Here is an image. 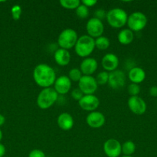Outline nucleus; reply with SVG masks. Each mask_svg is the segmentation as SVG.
<instances>
[{"instance_id": "obj_5", "label": "nucleus", "mask_w": 157, "mask_h": 157, "mask_svg": "<svg viewBox=\"0 0 157 157\" xmlns=\"http://www.w3.org/2000/svg\"><path fill=\"white\" fill-rule=\"evenodd\" d=\"M78 38V34L74 29H66L58 35L57 40L58 46L60 48L69 51V49L75 47Z\"/></svg>"}, {"instance_id": "obj_1", "label": "nucleus", "mask_w": 157, "mask_h": 157, "mask_svg": "<svg viewBox=\"0 0 157 157\" xmlns=\"http://www.w3.org/2000/svg\"><path fill=\"white\" fill-rule=\"evenodd\" d=\"M32 77L35 84L42 88L51 87L56 80L55 70L47 64H39L35 66Z\"/></svg>"}, {"instance_id": "obj_31", "label": "nucleus", "mask_w": 157, "mask_h": 157, "mask_svg": "<svg viewBox=\"0 0 157 157\" xmlns=\"http://www.w3.org/2000/svg\"><path fill=\"white\" fill-rule=\"evenodd\" d=\"M29 157H46L44 152L38 149H35L29 152Z\"/></svg>"}, {"instance_id": "obj_14", "label": "nucleus", "mask_w": 157, "mask_h": 157, "mask_svg": "<svg viewBox=\"0 0 157 157\" xmlns=\"http://www.w3.org/2000/svg\"><path fill=\"white\" fill-rule=\"evenodd\" d=\"M86 124L89 127L93 129H98L103 127L106 123V117L104 114L99 111L90 112L86 117Z\"/></svg>"}, {"instance_id": "obj_30", "label": "nucleus", "mask_w": 157, "mask_h": 157, "mask_svg": "<svg viewBox=\"0 0 157 157\" xmlns=\"http://www.w3.org/2000/svg\"><path fill=\"white\" fill-rule=\"evenodd\" d=\"M71 96H72V98H73L74 100H75V101H77L78 102V101L82 99V98L84 96V94H83V92H82L81 90H80V89L78 87V88L73 89V90L71 91Z\"/></svg>"}, {"instance_id": "obj_20", "label": "nucleus", "mask_w": 157, "mask_h": 157, "mask_svg": "<svg viewBox=\"0 0 157 157\" xmlns=\"http://www.w3.org/2000/svg\"><path fill=\"white\" fill-rule=\"evenodd\" d=\"M119 42L123 45H128L131 44L134 40V32L129 29H122L117 35Z\"/></svg>"}, {"instance_id": "obj_37", "label": "nucleus", "mask_w": 157, "mask_h": 157, "mask_svg": "<svg viewBox=\"0 0 157 157\" xmlns=\"http://www.w3.org/2000/svg\"><path fill=\"white\" fill-rule=\"evenodd\" d=\"M123 157H132V156H123Z\"/></svg>"}, {"instance_id": "obj_22", "label": "nucleus", "mask_w": 157, "mask_h": 157, "mask_svg": "<svg viewBox=\"0 0 157 157\" xmlns=\"http://www.w3.org/2000/svg\"><path fill=\"white\" fill-rule=\"evenodd\" d=\"M135 151V144L132 140H127L122 145V153L124 156H132Z\"/></svg>"}, {"instance_id": "obj_6", "label": "nucleus", "mask_w": 157, "mask_h": 157, "mask_svg": "<svg viewBox=\"0 0 157 157\" xmlns=\"http://www.w3.org/2000/svg\"><path fill=\"white\" fill-rule=\"evenodd\" d=\"M148 22L147 17L141 12H134L128 16V29L133 32H139L146 26Z\"/></svg>"}, {"instance_id": "obj_10", "label": "nucleus", "mask_w": 157, "mask_h": 157, "mask_svg": "<svg viewBox=\"0 0 157 157\" xmlns=\"http://www.w3.org/2000/svg\"><path fill=\"white\" fill-rule=\"evenodd\" d=\"M103 151L108 157H119L122 153V144L117 140L111 138L105 141Z\"/></svg>"}, {"instance_id": "obj_2", "label": "nucleus", "mask_w": 157, "mask_h": 157, "mask_svg": "<svg viewBox=\"0 0 157 157\" xmlns=\"http://www.w3.org/2000/svg\"><path fill=\"white\" fill-rule=\"evenodd\" d=\"M74 48L78 56L84 58H89L95 48V39L88 35H82L78 37Z\"/></svg>"}, {"instance_id": "obj_11", "label": "nucleus", "mask_w": 157, "mask_h": 157, "mask_svg": "<svg viewBox=\"0 0 157 157\" xmlns=\"http://www.w3.org/2000/svg\"><path fill=\"white\" fill-rule=\"evenodd\" d=\"M127 104L131 112L136 115H143L146 113L147 109L146 103L139 96L130 97L128 100Z\"/></svg>"}, {"instance_id": "obj_16", "label": "nucleus", "mask_w": 157, "mask_h": 157, "mask_svg": "<svg viewBox=\"0 0 157 157\" xmlns=\"http://www.w3.org/2000/svg\"><path fill=\"white\" fill-rule=\"evenodd\" d=\"M98 68V62L93 58H86L82 61L80 64V71L83 75L92 76Z\"/></svg>"}, {"instance_id": "obj_3", "label": "nucleus", "mask_w": 157, "mask_h": 157, "mask_svg": "<svg viewBox=\"0 0 157 157\" xmlns=\"http://www.w3.org/2000/svg\"><path fill=\"white\" fill-rule=\"evenodd\" d=\"M58 98V94L52 87L42 88L37 97V105L42 110H46L57 102Z\"/></svg>"}, {"instance_id": "obj_8", "label": "nucleus", "mask_w": 157, "mask_h": 157, "mask_svg": "<svg viewBox=\"0 0 157 157\" xmlns=\"http://www.w3.org/2000/svg\"><path fill=\"white\" fill-rule=\"evenodd\" d=\"M86 29L87 31L88 35L95 39V38L103 35L105 27L103 21L97 19L93 17V18H89L88 20Z\"/></svg>"}, {"instance_id": "obj_18", "label": "nucleus", "mask_w": 157, "mask_h": 157, "mask_svg": "<svg viewBox=\"0 0 157 157\" xmlns=\"http://www.w3.org/2000/svg\"><path fill=\"white\" fill-rule=\"evenodd\" d=\"M128 78L132 83L139 84L146 79V72L141 67H132L129 71Z\"/></svg>"}, {"instance_id": "obj_32", "label": "nucleus", "mask_w": 157, "mask_h": 157, "mask_svg": "<svg viewBox=\"0 0 157 157\" xmlns=\"http://www.w3.org/2000/svg\"><path fill=\"white\" fill-rule=\"evenodd\" d=\"M82 4L86 6V7H92V6H95V4H97L96 0H83L82 1Z\"/></svg>"}, {"instance_id": "obj_13", "label": "nucleus", "mask_w": 157, "mask_h": 157, "mask_svg": "<svg viewBox=\"0 0 157 157\" xmlns=\"http://www.w3.org/2000/svg\"><path fill=\"white\" fill-rule=\"evenodd\" d=\"M71 87H72V81H70L69 77L62 75L58 78H56V80L54 83L53 88L58 95L63 96L70 91Z\"/></svg>"}, {"instance_id": "obj_21", "label": "nucleus", "mask_w": 157, "mask_h": 157, "mask_svg": "<svg viewBox=\"0 0 157 157\" xmlns=\"http://www.w3.org/2000/svg\"><path fill=\"white\" fill-rule=\"evenodd\" d=\"M95 48H96L97 49H99V50H106V49L109 48V47L110 46V41H109V39L107 37L102 35V36L95 38Z\"/></svg>"}, {"instance_id": "obj_34", "label": "nucleus", "mask_w": 157, "mask_h": 157, "mask_svg": "<svg viewBox=\"0 0 157 157\" xmlns=\"http://www.w3.org/2000/svg\"><path fill=\"white\" fill-rule=\"evenodd\" d=\"M6 147H5L2 144L0 143V157L4 156L5 154H6Z\"/></svg>"}, {"instance_id": "obj_15", "label": "nucleus", "mask_w": 157, "mask_h": 157, "mask_svg": "<svg viewBox=\"0 0 157 157\" xmlns=\"http://www.w3.org/2000/svg\"><path fill=\"white\" fill-rule=\"evenodd\" d=\"M119 60L116 55L113 53H107L103 57L101 61V64L105 71L109 73L117 70Z\"/></svg>"}, {"instance_id": "obj_17", "label": "nucleus", "mask_w": 157, "mask_h": 157, "mask_svg": "<svg viewBox=\"0 0 157 157\" xmlns=\"http://www.w3.org/2000/svg\"><path fill=\"white\" fill-rule=\"evenodd\" d=\"M57 124L61 130L68 131L73 127L74 119L70 113H62L57 118Z\"/></svg>"}, {"instance_id": "obj_7", "label": "nucleus", "mask_w": 157, "mask_h": 157, "mask_svg": "<svg viewBox=\"0 0 157 157\" xmlns=\"http://www.w3.org/2000/svg\"><path fill=\"white\" fill-rule=\"evenodd\" d=\"M78 88L84 95L94 94L98 89V84L94 77L83 75L78 81Z\"/></svg>"}, {"instance_id": "obj_29", "label": "nucleus", "mask_w": 157, "mask_h": 157, "mask_svg": "<svg viewBox=\"0 0 157 157\" xmlns=\"http://www.w3.org/2000/svg\"><path fill=\"white\" fill-rule=\"evenodd\" d=\"M106 15H107V12L103 9H96L94 12V18L101 20V21H103V19H106Z\"/></svg>"}, {"instance_id": "obj_4", "label": "nucleus", "mask_w": 157, "mask_h": 157, "mask_svg": "<svg viewBox=\"0 0 157 157\" xmlns=\"http://www.w3.org/2000/svg\"><path fill=\"white\" fill-rule=\"evenodd\" d=\"M127 12L120 8L112 9L107 12L106 21L114 29H121L127 24Z\"/></svg>"}, {"instance_id": "obj_35", "label": "nucleus", "mask_w": 157, "mask_h": 157, "mask_svg": "<svg viewBox=\"0 0 157 157\" xmlns=\"http://www.w3.org/2000/svg\"><path fill=\"white\" fill-rule=\"evenodd\" d=\"M5 123H6V117L0 113V127L4 125Z\"/></svg>"}, {"instance_id": "obj_33", "label": "nucleus", "mask_w": 157, "mask_h": 157, "mask_svg": "<svg viewBox=\"0 0 157 157\" xmlns=\"http://www.w3.org/2000/svg\"><path fill=\"white\" fill-rule=\"evenodd\" d=\"M149 94L152 97L156 98L157 97V86H152L149 88Z\"/></svg>"}, {"instance_id": "obj_23", "label": "nucleus", "mask_w": 157, "mask_h": 157, "mask_svg": "<svg viewBox=\"0 0 157 157\" xmlns=\"http://www.w3.org/2000/svg\"><path fill=\"white\" fill-rule=\"evenodd\" d=\"M59 4L62 8L69 10L76 9L81 4L79 0H60Z\"/></svg>"}, {"instance_id": "obj_27", "label": "nucleus", "mask_w": 157, "mask_h": 157, "mask_svg": "<svg viewBox=\"0 0 157 157\" xmlns=\"http://www.w3.org/2000/svg\"><path fill=\"white\" fill-rule=\"evenodd\" d=\"M22 13V9L19 5H14L11 9V15L15 21H18L20 19Z\"/></svg>"}, {"instance_id": "obj_24", "label": "nucleus", "mask_w": 157, "mask_h": 157, "mask_svg": "<svg viewBox=\"0 0 157 157\" xmlns=\"http://www.w3.org/2000/svg\"><path fill=\"white\" fill-rule=\"evenodd\" d=\"M75 14H76L77 17L81 19H85L87 18L89 15V8L86 7V6L81 4L79 5L78 8L75 9Z\"/></svg>"}, {"instance_id": "obj_28", "label": "nucleus", "mask_w": 157, "mask_h": 157, "mask_svg": "<svg viewBox=\"0 0 157 157\" xmlns=\"http://www.w3.org/2000/svg\"><path fill=\"white\" fill-rule=\"evenodd\" d=\"M140 87L139 84H133L131 83L129 86H128V92H129V95L131 97L132 96H139V94L140 93Z\"/></svg>"}, {"instance_id": "obj_19", "label": "nucleus", "mask_w": 157, "mask_h": 157, "mask_svg": "<svg viewBox=\"0 0 157 157\" xmlns=\"http://www.w3.org/2000/svg\"><path fill=\"white\" fill-rule=\"evenodd\" d=\"M54 59L55 63L59 66H66L71 60L70 53L68 50L58 48L54 53Z\"/></svg>"}, {"instance_id": "obj_9", "label": "nucleus", "mask_w": 157, "mask_h": 157, "mask_svg": "<svg viewBox=\"0 0 157 157\" xmlns=\"http://www.w3.org/2000/svg\"><path fill=\"white\" fill-rule=\"evenodd\" d=\"M126 75L121 70H115L109 73L108 84L111 88L119 90L123 87L126 84Z\"/></svg>"}, {"instance_id": "obj_12", "label": "nucleus", "mask_w": 157, "mask_h": 157, "mask_svg": "<svg viewBox=\"0 0 157 157\" xmlns=\"http://www.w3.org/2000/svg\"><path fill=\"white\" fill-rule=\"evenodd\" d=\"M100 104L99 99L95 94L84 95L78 101V105L83 110L89 113L97 110Z\"/></svg>"}, {"instance_id": "obj_25", "label": "nucleus", "mask_w": 157, "mask_h": 157, "mask_svg": "<svg viewBox=\"0 0 157 157\" xmlns=\"http://www.w3.org/2000/svg\"><path fill=\"white\" fill-rule=\"evenodd\" d=\"M69 78L72 82H78L81 78L83 77V74H82L80 69L77 68V67H74L72 68L69 71Z\"/></svg>"}, {"instance_id": "obj_36", "label": "nucleus", "mask_w": 157, "mask_h": 157, "mask_svg": "<svg viewBox=\"0 0 157 157\" xmlns=\"http://www.w3.org/2000/svg\"><path fill=\"white\" fill-rule=\"evenodd\" d=\"M2 136H3V134H2V130L0 129V142H1V140H2Z\"/></svg>"}, {"instance_id": "obj_26", "label": "nucleus", "mask_w": 157, "mask_h": 157, "mask_svg": "<svg viewBox=\"0 0 157 157\" xmlns=\"http://www.w3.org/2000/svg\"><path fill=\"white\" fill-rule=\"evenodd\" d=\"M109 73L107 71H101L97 75L96 78H95V81H96L98 85H104V84H108V81H109Z\"/></svg>"}]
</instances>
